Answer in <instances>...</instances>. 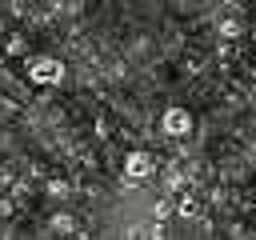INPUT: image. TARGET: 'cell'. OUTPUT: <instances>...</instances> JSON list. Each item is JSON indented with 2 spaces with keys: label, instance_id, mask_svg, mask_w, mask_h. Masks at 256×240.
I'll use <instances>...</instances> for the list:
<instances>
[{
  "label": "cell",
  "instance_id": "30bf717a",
  "mask_svg": "<svg viewBox=\"0 0 256 240\" xmlns=\"http://www.w3.org/2000/svg\"><path fill=\"white\" fill-rule=\"evenodd\" d=\"M248 40H252V44H256V28H248Z\"/></svg>",
  "mask_w": 256,
  "mask_h": 240
},
{
  "label": "cell",
  "instance_id": "5b68a950",
  "mask_svg": "<svg viewBox=\"0 0 256 240\" xmlns=\"http://www.w3.org/2000/svg\"><path fill=\"white\" fill-rule=\"evenodd\" d=\"M220 36H224V40H236V36H248V28H244L240 20H224V24H220Z\"/></svg>",
  "mask_w": 256,
  "mask_h": 240
},
{
  "label": "cell",
  "instance_id": "7a4b0ae2",
  "mask_svg": "<svg viewBox=\"0 0 256 240\" xmlns=\"http://www.w3.org/2000/svg\"><path fill=\"white\" fill-rule=\"evenodd\" d=\"M160 132H168V136H188L192 132V112L188 108H164L160 112Z\"/></svg>",
  "mask_w": 256,
  "mask_h": 240
},
{
  "label": "cell",
  "instance_id": "277c9868",
  "mask_svg": "<svg viewBox=\"0 0 256 240\" xmlns=\"http://www.w3.org/2000/svg\"><path fill=\"white\" fill-rule=\"evenodd\" d=\"M176 216H180V220H196V216H200V204H196L192 196H180V200H176Z\"/></svg>",
  "mask_w": 256,
  "mask_h": 240
},
{
  "label": "cell",
  "instance_id": "9c48e42d",
  "mask_svg": "<svg viewBox=\"0 0 256 240\" xmlns=\"http://www.w3.org/2000/svg\"><path fill=\"white\" fill-rule=\"evenodd\" d=\"M0 216H12V204L8 200H0Z\"/></svg>",
  "mask_w": 256,
  "mask_h": 240
},
{
  "label": "cell",
  "instance_id": "8992f818",
  "mask_svg": "<svg viewBox=\"0 0 256 240\" xmlns=\"http://www.w3.org/2000/svg\"><path fill=\"white\" fill-rule=\"evenodd\" d=\"M4 52H8V56H24V52H28V40H24V36H8V40H4Z\"/></svg>",
  "mask_w": 256,
  "mask_h": 240
},
{
  "label": "cell",
  "instance_id": "ba28073f",
  "mask_svg": "<svg viewBox=\"0 0 256 240\" xmlns=\"http://www.w3.org/2000/svg\"><path fill=\"white\" fill-rule=\"evenodd\" d=\"M52 232H76L72 216H56V220H52Z\"/></svg>",
  "mask_w": 256,
  "mask_h": 240
},
{
  "label": "cell",
  "instance_id": "6da1fadb",
  "mask_svg": "<svg viewBox=\"0 0 256 240\" xmlns=\"http://www.w3.org/2000/svg\"><path fill=\"white\" fill-rule=\"evenodd\" d=\"M28 80L36 88H56L64 80V60H56V56H28Z\"/></svg>",
  "mask_w": 256,
  "mask_h": 240
},
{
  "label": "cell",
  "instance_id": "3957f363",
  "mask_svg": "<svg viewBox=\"0 0 256 240\" xmlns=\"http://www.w3.org/2000/svg\"><path fill=\"white\" fill-rule=\"evenodd\" d=\"M156 172V160L148 152H128L124 156V180H148Z\"/></svg>",
  "mask_w": 256,
  "mask_h": 240
},
{
  "label": "cell",
  "instance_id": "52a82bcc",
  "mask_svg": "<svg viewBox=\"0 0 256 240\" xmlns=\"http://www.w3.org/2000/svg\"><path fill=\"white\" fill-rule=\"evenodd\" d=\"M48 196H56V200H60V196H68V180L52 176V180H48Z\"/></svg>",
  "mask_w": 256,
  "mask_h": 240
}]
</instances>
